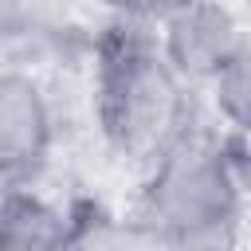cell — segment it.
Segmentation results:
<instances>
[{
	"instance_id": "6da1fadb",
	"label": "cell",
	"mask_w": 251,
	"mask_h": 251,
	"mask_svg": "<svg viewBox=\"0 0 251 251\" xmlns=\"http://www.w3.org/2000/svg\"><path fill=\"white\" fill-rule=\"evenodd\" d=\"M188 78L169 63L153 16H118L98 43L94 110L102 137L129 161H153L188 129Z\"/></svg>"
},
{
	"instance_id": "7a4b0ae2",
	"label": "cell",
	"mask_w": 251,
	"mask_h": 251,
	"mask_svg": "<svg viewBox=\"0 0 251 251\" xmlns=\"http://www.w3.org/2000/svg\"><path fill=\"white\" fill-rule=\"evenodd\" d=\"M247 176L231 149L200 129H184L153 161L141 184V231L165 247L231 243L243 220Z\"/></svg>"
},
{
	"instance_id": "3957f363",
	"label": "cell",
	"mask_w": 251,
	"mask_h": 251,
	"mask_svg": "<svg viewBox=\"0 0 251 251\" xmlns=\"http://www.w3.org/2000/svg\"><path fill=\"white\" fill-rule=\"evenodd\" d=\"M157 39L188 82H212L251 39L243 20L224 0H184L157 12Z\"/></svg>"
},
{
	"instance_id": "277c9868",
	"label": "cell",
	"mask_w": 251,
	"mask_h": 251,
	"mask_svg": "<svg viewBox=\"0 0 251 251\" xmlns=\"http://www.w3.org/2000/svg\"><path fill=\"white\" fill-rule=\"evenodd\" d=\"M55 118L24 75H0V184H35L51 161Z\"/></svg>"
},
{
	"instance_id": "5b68a950",
	"label": "cell",
	"mask_w": 251,
	"mask_h": 251,
	"mask_svg": "<svg viewBox=\"0 0 251 251\" xmlns=\"http://www.w3.org/2000/svg\"><path fill=\"white\" fill-rule=\"evenodd\" d=\"M75 216L31 192V184H0V251H47L75 243Z\"/></svg>"
},
{
	"instance_id": "8992f818",
	"label": "cell",
	"mask_w": 251,
	"mask_h": 251,
	"mask_svg": "<svg viewBox=\"0 0 251 251\" xmlns=\"http://www.w3.org/2000/svg\"><path fill=\"white\" fill-rule=\"evenodd\" d=\"M208 86H212V102H216L220 118L251 141V39L231 55V63Z\"/></svg>"
},
{
	"instance_id": "52a82bcc",
	"label": "cell",
	"mask_w": 251,
	"mask_h": 251,
	"mask_svg": "<svg viewBox=\"0 0 251 251\" xmlns=\"http://www.w3.org/2000/svg\"><path fill=\"white\" fill-rule=\"evenodd\" d=\"M114 16H153L157 20V0H98Z\"/></svg>"
},
{
	"instance_id": "ba28073f",
	"label": "cell",
	"mask_w": 251,
	"mask_h": 251,
	"mask_svg": "<svg viewBox=\"0 0 251 251\" xmlns=\"http://www.w3.org/2000/svg\"><path fill=\"white\" fill-rule=\"evenodd\" d=\"M173 4H184V0H157V12H165V8H173Z\"/></svg>"
}]
</instances>
